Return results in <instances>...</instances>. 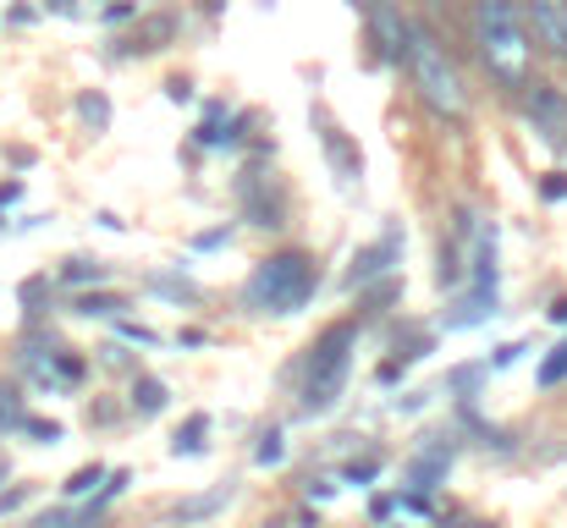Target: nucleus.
Segmentation results:
<instances>
[{
  "label": "nucleus",
  "instance_id": "9b49d317",
  "mask_svg": "<svg viewBox=\"0 0 567 528\" xmlns=\"http://www.w3.org/2000/svg\"><path fill=\"white\" fill-rule=\"evenodd\" d=\"M557 380H567V342L540 363V385H557Z\"/></svg>",
  "mask_w": 567,
  "mask_h": 528
},
{
  "label": "nucleus",
  "instance_id": "20e7f679",
  "mask_svg": "<svg viewBox=\"0 0 567 528\" xmlns=\"http://www.w3.org/2000/svg\"><path fill=\"white\" fill-rule=\"evenodd\" d=\"M353 342H359V325H353V320L331 325V331L315 342V358H309V385H303V407H309V413H326V407L342 396L348 369H353Z\"/></svg>",
  "mask_w": 567,
  "mask_h": 528
},
{
  "label": "nucleus",
  "instance_id": "ddd939ff",
  "mask_svg": "<svg viewBox=\"0 0 567 528\" xmlns=\"http://www.w3.org/2000/svg\"><path fill=\"white\" fill-rule=\"evenodd\" d=\"M220 501H226V496L215 490V496H204V501H193V507H183V524H193V518H209V513H215Z\"/></svg>",
  "mask_w": 567,
  "mask_h": 528
},
{
  "label": "nucleus",
  "instance_id": "423d86ee",
  "mask_svg": "<svg viewBox=\"0 0 567 528\" xmlns=\"http://www.w3.org/2000/svg\"><path fill=\"white\" fill-rule=\"evenodd\" d=\"M524 17H529L535 44L567 61V0H524Z\"/></svg>",
  "mask_w": 567,
  "mask_h": 528
},
{
  "label": "nucleus",
  "instance_id": "0eeeda50",
  "mask_svg": "<svg viewBox=\"0 0 567 528\" xmlns=\"http://www.w3.org/2000/svg\"><path fill=\"white\" fill-rule=\"evenodd\" d=\"M529 122L551 138V144H567V94L551 89V83H529Z\"/></svg>",
  "mask_w": 567,
  "mask_h": 528
},
{
  "label": "nucleus",
  "instance_id": "39448f33",
  "mask_svg": "<svg viewBox=\"0 0 567 528\" xmlns=\"http://www.w3.org/2000/svg\"><path fill=\"white\" fill-rule=\"evenodd\" d=\"M364 11H370V33H375L380 55L402 66L408 50H413V28H408V17H402L391 0H364Z\"/></svg>",
  "mask_w": 567,
  "mask_h": 528
},
{
  "label": "nucleus",
  "instance_id": "2eb2a0df",
  "mask_svg": "<svg viewBox=\"0 0 567 528\" xmlns=\"http://www.w3.org/2000/svg\"><path fill=\"white\" fill-rule=\"evenodd\" d=\"M94 485H100V468H83V474H72V485H66V490H72V496H83V490H94Z\"/></svg>",
  "mask_w": 567,
  "mask_h": 528
},
{
  "label": "nucleus",
  "instance_id": "f03ea898",
  "mask_svg": "<svg viewBox=\"0 0 567 528\" xmlns=\"http://www.w3.org/2000/svg\"><path fill=\"white\" fill-rule=\"evenodd\" d=\"M408 77L419 89V100L441 116V122H463L468 116V89H463V72L457 61L446 55V44L424 28H413V50H408Z\"/></svg>",
  "mask_w": 567,
  "mask_h": 528
},
{
  "label": "nucleus",
  "instance_id": "9d476101",
  "mask_svg": "<svg viewBox=\"0 0 567 528\" xmlns=\"http://www.w3.org/2000/svg\"><path fill=\"white\" fill-rule=\"evenodd\" d=\"M78 111H83V122H89V127H105V122H111V105H105L100 94H83V100H78Z\"/></svg>",
  "mask_w": 567,
  "mask_h": 528
},
{
  "label": "nucleus",
  "instance_id": "f3484780",
  "mask_svg": "<svg viewBox=\"0 0 567 528\" xmlns=\"http://www.w3.org/2000/svg\"><path fill=\"white\" fill-rule=\"evenodd\" d=\"M259 463H281V435H265V446H259Z\"/></svg>",
  "mask_w": 567,
  "mask_h": 528
},
{
  "label": "nucleus",
  "instance_id": "6e6552de",
  "mask_svg": "<svg viewBox=\"0 0 567 528\" xmlns=\"http://www.w3.org/2000/svg\"><path fill=\"white\" fill-rule=\"evenodd\" d=\"M385 259H396V242H391V237H385V242H375L370 253H359V259H353V287H364V281L385 276V270H391Z\"/></svg>",
  "mask_w": 567,
  "mask_h": 528
},
{
  "label": "nucleus",
  "instance_id": "4468645a",
  "mask_svg": "<svg viewBox=\"0 0 567 528\" xmlns=\"http://www.w3.org/2000/svg\"><path fill=\"white\" fill-rule=\"evenodd\" d=\"M122 309V298H83L78 303V314H116Z\"/></svg>",
  "mask_w": 567,
  "mask_h": 528
},
{
  "label": "nucleus",
  "instance_id": "dca6fc26",
  "mask_svg": "<svg viewBox=\"0 0 567 528\" xmlns=\"http://www.w3.org/2000/svg\"><path fill=\"white\" fill-rule=\"evenodd\" d=\"M198 435H204V418H193L188 435H177V457H183V452H198Z\"/></svg>",
  "mask_w": 567,
  "mask_h": 528
},
{
  "label": "nucleus",
  "instance_id": "1a4fd4ad",
  "mask_svg": "<svg viewBox=\"0 0 567 528\" xmlns=\"http://www.w3.org/2000/svg\"><path fill=\"white\" fill-rule=\"evenodd\" d=\"M133 407H138L144 418H155V413L166 407V385H161V380H150V374H144V380H133Z\"/></svg>",
  "mask_w": 567,
  "mask_h": 528
},
{
  "label": "nucleus",
  "instance_id": "7ed1b4c3",
  "mask_svg": "<svg viewBox=\"0 0 567 528\" xmlns=\"http://www.w3.org/2000/svg\"><path fill=\"white\" fill-rule=\"evenodd\" d=\"M315 281H320V270H315L309 253H270V259L248 276L243 298H248V309H259V314H298V309L315 298Z\"/></svg>",
  "mask_w": 567,
  "mask_h": 528
},
{
  "label": "nucleus",
  "instance_id": "f8f14e48",
  "mask_svg": "<svg viewBox=\"0 0 567 528\" xmlns=\"http://www.w3.org/2000/svg\"><path fill=\"white\" fill-rule=\"evenodd\" d=\"M66 281H105V265H89V259H78V265H66Z\"/></svg>",
  "mask_w": 567,
  "mask_h": 528
},
{
  "label": "nucleus",
  "instance_id": "a211bd4d",
  "mask_svg": "<svg viewBox=\"0 0 567 528\" xmlns=\"http://www.w3.org/2000/svg\"><path fill=\"white\" fill-rule=\"evenodd\" d=\"M33 528H66V513H50V518H39Z\"/></svg>",
  "mask_w": 567,
  "mask_h": 528
},
{
  "label": "nucleus",
  "instance_id": "f257e3e1",
  "mask_svg": "<svg viewBox=\"0 0 567 528\" xmlns=\"http://www.w3.org/2000/svg\"><path fill=\"white\" fill-rule=\"evenodd\" d=\"M474 44L485 72L502 89H529L535 77V33L518 0H474Z\"/></svg>",
  "mask_w": 567,
  "mask_h": 528
}]
</instances>
